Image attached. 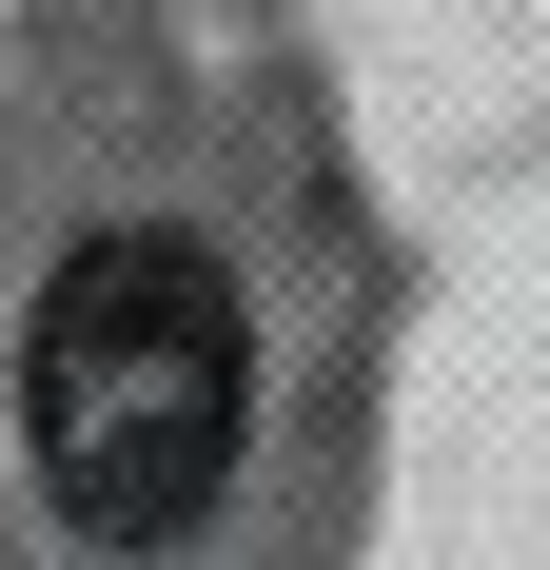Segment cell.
<instances>
[{
    "mask_svg": "<svg viewBox=\"0 0 550 570\" xmlns=\"http://www.w3.org/2000/svg\"><path fill=\"white\" fill-rule=\"evenodd\" d=\"M236 413H256V335H236V276L197 236H79L20 335V453L99 551H158L236 492Z\"/></svg>",
    "mask_w": 550,
    "mask_h": 570,
    "instance_id": "cell-1",
    "label": "cell"
}]
</instances>
